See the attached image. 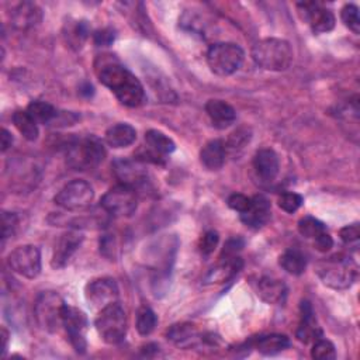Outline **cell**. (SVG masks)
Listing matches in <instances>:
<instances>
[{"instance_id":"603a6c76","label":"cell","mask_w":360,"mask_h":360,"mask_svg":"<svg viewBox=\"0 0 360 360\" xmlns=\"http://www.w3.org/2000/svg\"><path fill=\"white\" fill-rule=\"evenodd\" d=\"M137 140V131L127 123H119L110 127L106 133V142L112 148H127Z\"/></svg>"},{"instance_id":"4dcf8cb0","label":"cell","mask_w":360,"mask_h":360,"mask_svg":"<svg viewBox=\"0 0 360 360\" xmlns=\"http://www.w3.org/2000/svg\"><path fill=\"white\" fill-rule=\"evenodd\" d=\"M299 232L307 239H315L327 232V225L315 217L307 216L299 221Z\"/></svg>"},{"instance_id":"3957f363","label":"cell","mask_w":360,"mask_h":360,"mask_svg":"<svg viewBox=\"0 0 360 360\" xmlns=\"http://www.w3.org/2000/svg\"><path fill=\"white\" fill-rule=\"evenodd\" d=\"M315 272L321 282L335 290L349 289L357 278V264L353 259L335 255L317 263Z\"/></svg>"},{"instance_id":"ba28073f","label":"cell","mask_w":360,"mask_h":360,"mask_svg":"<svg viewBox=\"0 0 360 360\" xmlns=\"http://www.w3.org/2000/svg\"><path fill=\"white\" fill-rule=\"evenodd\" d=\"M69 151L70 163L79 169L95 167L100 165L106 158V148L103 142L95 135L83 138L77 144L72 145Z\"/></svg>"},{"instance_id":"ab89813d","label":"cell","mask_w":360,"mask_h":360,"mask_svg":"<svg viewBox=\"0 0 360 360\" xmlns=\"http://www.w3.org/2000/svg\"><path fill=\"white\" fill-rule=\"evenodd\" d=\"M340 235V239L345 242V243H354L359 241L360 238V228H359V224H350V225H346L340 230L339 232Z\"/></svg>"},{"instance_id":"ee69618b","label":"cell","mask_w":360,"mask_h":360,"mask_svg":"<svg viewBox=\"0 0 360 360\" xmlns=\"http://www.w3.org/2000/svg\"><path fill=\"white\" fill-rule=\"evenodd\" d=\"M314 246L320 252H328L333 246V241L328 232H324L322 235H320L318 238L314 239Z\"/></svg>"},{"instance_id":"8fae6325","label":"cell","mask_w":360,"mask_h":360,"mask_svg":"<svg viewBox=\"0 0 360 360\" xmlns=\"http://www.w3.org/2000/svg\"><path fill=\"white\" fill-rule=\"evenodd\" d=\"M62 325L65 327L66 335L69 338L70 345L77 353H84L87 347V340H86V332H87V317L84 315L83 311L79 308L65 306L63 310V320Z\"/></svg>"},{"instance_id":"8d00e7d4","label":"cell","mask_w":360,"mask_h":360,"mask_svg":"<svg viewBox=\"0 0 360 360\" xmlns=\"http://www.w3.org/2000/svg\"><path fill=\"white\" fill-rule=\"evenodd\" d=\"M17 227H19V217H17V214L3 211V214H2V238H3V242L8 238H10V237H13L16 234Z\"/></svg>"},{"instance_id":"44dd1931","label":"cell","mask_w":360,"mask_h":360,"mask_svg":"<svg viewBox=\"0 0 360 360\" xmlns=\"http://www.w3.org/2000/svg\"><path fill=\"white\" fill-rule=\"evenodd\" d=\"M225 155L227 145L221 140H213L203 147L200 152V160L206 169L218 170L225 162Z\"/></svg>"},{"instance_id":"d6a6232c","label":"cell","mask_w":360,"mask_h":360,"mask_svg":"<svg viewBox=\"0 0 360 360\" xmlns=\"http://www.w3.org/2000/svg\"><path fill=\"white\" fill-rule=\"evenodd\" d=\"M89 34H90V29H89L87 22H84V20L75 22L68 29L66 40L70 44V47H75L77 50V48H82V45L87 40Z\"/></svg>"},{"instance_id":"277c9868","label":"cell","mask_w":360,"mask_h":360,"mask_svg":"<svg viewBox=\"0 0 360 360\" xmlns=\"http://www.w3.org/2000/svg\"><path fill=\"white\" fill-rule=\"evenodd\" d=\"M245 52L234 43H217L207 51V63L218 76L234 75L243 63Z\"/></svg>"},{"instance_id":"9a60e30c","label":"cell","mask_w":360,"mask_h":360,"mask_svg":"<svg viewBox=\"0 0 360 360\" xmlns=\"http://www.w3.org/2000/svg\"><path fill=\"white\" fill-rule=\"evenodd\" d=\"M270 214H272V209H270L269 200L264 196L259 195L252 197L250 206L245 213L241 214V220L246 227L252 230H259L269 223Z\"/></svg>"},{"instance_id":"836d02e7","label":"cell","mask_w":360,"mask_h":360,"mask_svg":"<svg viewBox=\"0 0 360 360\" xmlns=\"http://www.w3.org/2000/svg\"><path fill=\"white\" fill-rule=\"evenodd\" d=\"M311 356L313 359H317V360H331L336 357V350L331 340L320 338L314 342V346L311 349Z\"/></svg>"},{"instance_id":"4fadbf2b","label":"cell","mask_w":360,"mask_h":360,"mask_svg":"<svg viewBox=\"0 0 360 360\" xmlns=\"http://www.w3.org/2000/svg\"><path fill=\"white\" fill-rule=\"evenodd\" d=\"M82 242L83 234L79 231H68L62 234L55 243L51 266L54 269L65 267L69 263L70 257L75 255V252L79 249Z\"/></svg>"},{"instance_id":"30bf717a","label":"cell","mask_w":360,"mask_h":360,"mask_svg":"<svg viewBox=\"0 0 360 360\" xmlns=\"http://www.w3.org/2000/svg\"><path fill=\"white\" fill-rule=\"evenodd\" d=\"M8 263L17 275L36 279L41 273V252L34 245H23L9 255Z\"/></svg>"},{"instance_id":"5b68a950","label":"cell","mask_w":360,"mask_h":360,"mask_svg":"<svg viewBox=\"0 0 360 360\" xmlns=\"http://www.w3.org/2000/svg\"><path fill=\"white\" fill-rule=\"evenodd\" d=\"M100 338L110 345L120 343L127 333V315L119 303H113L99 311L95 321Z\"/></svg>"},{"instance_id":"4316f807","label":"cell","mask_w":360,"mask_h":360,"mask_svg":"<svg viewBox=\"0 0 360 360\" xmlns=\"http://www.w3.org/2000/svg\"><path fill=\"white\" fill-rule=\"evenodd\" d=\"M145 142L149 149L155 151L156 153L165 156L172 153L176 149V145L172 138H169L166 134L158 130H149L145 134Z\"/></svg>"},{"instance_id":"d4e9b609","label":"cell","mask_w":360,"mask_h":360,"mask_svg":"<svg viewBox=\"0 0 360 360\" xmlns=\"http://www.w3.org/2000/svg\"><path fill=\"white\" fill-rule=\"evenodd\" d=\"M289 346H290V339L282 333H272V335L260 336L255 345L257 352L262 354H266V356L278 354V353L286 350Z\"/></svg>"},{"instance_id":"7402d4cb","label":"cell","mask_w":360,"mask_h":360,"mask_svg":"<svg viewBox=\"0 0 360 360\" xmlns=\"http://www.w3.org/2000/svg\"><path fill=\"white\" fill-rule=\"evenodd\" d=\"M286 285L273 278H262L257 282V296L267 304H279L286 296Z\"/></svg>"},{"instance_id":"8992f818","label":"cell","mask_w":360,"mask_h":360,"mask_svg":"<svg viewBox=\"0 0 360 360\" xmlns=\"http://www.w3.org/2000/svg\"><path fill=\"white\" fill-rule=\"evenodd\" d=\"M65 303L55 292H43L34 304V317L38 327L47 332H55L62 325Z\"/></svg>"},{"instance_id":"9c48e42d","label":"cell","mask_w":360,"mask_h":360,"mask_svg":"<svg viewBox=\"0 0 360 360\" xmlns=\"http://www.w3.org/2000/svg\"><path fill=\"white\" fill-rule=\"evenodd\" d=\"M103 210L114 217H131L138 207L135 189L119 185L112 188L100 202Z\"/></svg>"},{"instance_id":"f546056e","label":"cell","mask_w":360,"mask_h":360,"mask_svg":"<svg viewBox=\"0 0 360 360\" xmlns=\"http://www.w3.org/2000/svg\"><path fill=\"white\" fill-rule=\"evenodd\" d=\"M197 338V331L190 324H179L173 325L167 331V339L174 342L179 346H188L192 345Z\"/></svg>"},{"instance_id":"b9f144b4","label":"cell","mask_w":360,"mask_h":360,"mask_svg":"<svg viewBox=\"0 0 360 360\" xmlns=\"http://www.w3.org/2000/svg\"><path fill=\"white\" fill-rule=\"evenodd\" d=\"M249 142V134L248 131H243V130H239V131H235L230 141H228V147L230 149L235 151V149H239V148H243V145Z\"/></svg>"},{"instance_id":"f1b7e54d","label":"cell","mask_w":360,"mask_h":360,"mask_svg":"<svg viewBox=\"0 0 360 360\" xmlns=\"http://www.w3.org/2000/svg\"><path fill=\"white\" fill-rule=\"evenodd\" d=\"M27 113L36 120L37 124H51L59 114L52 105L40 100L31 102L27 107Z\"/></svg>"},{"instance_id":"1f68e13d","label":"cell","mask_w":360,"mask_h":360,"mask_svg":"<svg viewBox=\"0 0 360 360\" xmlns=\"http://www.w3.org/2000/svg\"><path fill=\"white\" fill-rule=\"evenodd\" d=\"M158 318L156 314L147 306L141 307L137 313V331L142 335V336H148L153 332L155 327H156Z\"/></svg>"},{"instance_id":"60d3db41","label":"cell","mask_w":360,"mask_h":360,"mask_svg":"<svg viewBox=\"0 0 360 360\" xmlns=\"http://www.w3.org/2000/svg\"><path fill=\"white\" fill-rule=\"evenodd\" d=\"M93 40L98 47H109L114 43L116 33L112 29H103V30H99L95 33Z\"/></svg>"},{"instance_id":"cb8c5ba5","label":"cell","mask_w":360,"mask_h":360,"mask_svg":"<svg viewBox=\"0 0 360 360\" xmlns=\"http://www.w3.org/2000/svg\"><path fill=\"white\" fill-rule=\"evenodd\" d=\"M242 267V260L237 257H221V262L216 269H213L207 276L209 283H221L231 279L234 275L239 272Z\"/></svg>"},{"instance_id":"f35d334b","label":"cell","mask_w":360,"mask_h":360,"mask_svg":"<svg viewBox=\"0 0 360 360\" xmlns=\"http://www.w3.org/2000/svg\"><path fill=\"white\" fill-rule=\"evenodd\" d=\"M250 202H252L250 197H248V196H245V195H241V193H235V195L230 196V199H228V206H230L232 210H235V211H238V213L242 214V213H245V211L249 209Z\"/></svg>"},{"instance_id":"5bb4252c","label":"cell","mask_w":360,"mask_h":360,"mask_svg":"<svg viewBox=\"0 0 360 360\" xmlns=\"http://www.w3.org/2000/svg\"><path fill=\"white\" fill-rule=\"evenodd\" d=\"M299 8L306 12V16L314 33L324 34L333 30L336 19L329 9L321 8L318 3H300Z\"/></svg>"},{"instance_id":"ffe728a7","label":"cell","mask_w":360,"mask_h":360,"mask_svg":"<svg viewBox=\"0 0 360 360\" xmlns=\"http://www.w3.org/2000/svg\"><path fill=\"white\" fill-rule=\"evenodd\" d=\"M206 113L213 126L221 130L230 127L237 120V112L224 100H209L206 105Z\"/></svg>"},{"instance_id":"7bdbcfd3","label":"cell","mask_w":360,"mask_h":360,"mask_svg":"<svg viewBox=\"0 0 360 360\" xmlns=\"http://www.w3.org/2000/svg\"><path fill=\"white\" fill-rule=\"evenodd\" d=\"M243 248V241L241 238L230 239L223 250V256L225 257H237V253Z\"/></svg>"},{"instance_id":"6da1fadb","label":"cell","mask_w":360,"mask_h":360,"mask_svg":"<svg viewBox=\"0 0 360 360\" xmlns=\"http://www.w3.org/2000/svg\"><path fill=\"white\" fill-rule=\"evenodd\" d=\"M99 79L116 95L119 102L127 107H140L147 100L145 89L141 82L119 62H103L99 68Z\"/></svg>"},{"instance_id":"bcb514c9","label":"cell","mask_w":360,"mask_h":360,"mask_svg":"<svg viewBox=\"0 0 360 360\" xmlns=\"http://www.w3.org/2000/svg\"><path fill=\"white\" fill-rule=\"evenodd\" d=\"M2 340H3L2 352H3V356H5L6 352H8V346H9V332L6 331V328H2Z\"/></svg>"},{"instance_id":"d6986e66","label":"cell","mask_w":360,"mask_h":360,"mask_svg":"<svg viewBox=\"0 0 360 360\" xmlns=\"http://www.w3.org/2000/svg\"><path fill=\"white\" fill-rule=\"evenodd\" d=\"M297 338L303 343L315 342L322 336V331L317 324L313 307L308 303L301 304V321L297 329Z\"/></svg>"},{"instance_id":"2e32d148","label":"cell","mask_w":360,"mask_h":360,"mask_svg":"<svg viewBox=\"0 0 360 360\" xmlns=\"http://www.w3.org/2000/svg\"><path fill=\"white\" fill-rule=\"evenodd\" d=\"M114 173L121 185L137 188L147 180V170L141 166L140 162L128 160V159H119L114 162Z\"/></svg>"},{"instance_id":"ac0fdd59","label":"cell","mask_w":360,"mask_h":360,"mask_svg":"<svg viewBox=\"0 0 360 360\" xmlns=\"http://www.w3.org/2000/svg\"><path fill=\"white\" fill-rule=\"evenodd\" d=\"M43 20V10L36 5L30 2L20 3L13 12H12V24L17 30H30L40 24Z\"/></svg>"},{"instance_id":"83f0119b","label":"cell","mask_w":360,"mask_h":360,"mask_svg":"<svg viewBox=\"0 0 360 360\" xmlns=\"http://www.w3.org/2000/svg\"><path fill=\"white\" fill-rule=\"evenodd\" d=\"M13 124L19 130V133L27 140V141H36L40 135L38 124L36 120L27 113V110H19L13 114Z\"/></svg>"},{"instance_id":"7c38bea8","label":"cell","mask_w":360,"mask_h":360,"mask_svg":"<svg viewBox=\"0 0 360 360\" xmlns=\"http://www.w3.org/2000/svg\"><path fill=\"white\" fill-rule=\"evenodd\" d=\"M87 303L96 310H103L105 307L117 303L119 300V287L117 283L110 278H102L92 280L84 290Z\"/></svg>"},{"instance_id":"d590c367","label":"cell","mask_w":360,"mask_h":360,"mask_svg":"<svg viewBox=\"0 0 360 360\" xmlns=\"http://www.w3.org/2000/svg\"><path fill=\"white\" fill-rule=\"evenodd\" d=\"M279 207L286 213H296L303 206V197L299 193L287 192L279 197Z\"/></svg>"},{"instance_id":"f6af8a7d","label":"cell","mask_w":360,"mask_h":360,"mask_svg":"<svg viewBox=\"0 0 360 360\" xmlns=\"http://www.w3.org/2000/svg\"><path fill=\"white\" fill-rule=\"evenodd\" d=\"M12 144H13L12 134L6 128H3L2 130V152H6L12 147Z\"/></svg>"},{"instance_id":"e0dca14e","label":"cell","mask_w":360,"mask_h":360,"mask_svg":"<svg viewBox=\"0 0 360 360\" xmlns=\"http://www.w3.org/2000/svg\"><path fill=\"white\" fill-rule=\"evenodd\" d=\"M253 167L257 173V176L264 180V182H273L276 176L279 174L280 169V162L278 153L270 149L264 148L256 152L253 158Z\"/></svg>"},{"instance_id":"484cf974","label":"cell","mask_w":360,"mask_h":360,"mask_svg":"<svg viewBox=\"0 0 360 360\" xmlns=\"http://www.w3.org/2000/svg\"><path fill=\"white\" fill-rule=\"evenodd\" d=\"M280 266L286 270L289 275L293 276H300L304 273L306 266H307V259L303 255V252H300L299 249H287L279 260Z\"/></svg>"},{"instance_id":"7a4b0ae2","label":"cell","mask_w":360,"mask_h":360,"mask_svg":"<svg viewBox=\"0 0 360 360\" xmlns=\"http://www.w3.org/2000/svg\"><path fill=\"white\" fill-rule=\"evenodd\" d=\"M255 63L266 70L283 72L293 63V48L290 43L282 38H264L257 41L252 48Z\"/></svg>"},{"instance_id":"52a82bcc","label":"cell","mask_w":360,"mask_h":360,"mask_svg":"<svg viewBox=\"0 0 360 360\" xmlns=\"http://www.w3.org/2000/svg\"><path fill=\"white\" fill-rule=\"evenodd\" d=\"M95 192L86 180L76 179L63 186L55 196V203L66 211H79L93 202Z\"/></svg>"},{"instance_id":"74e56055","label":"cell","mask_w":360,"mask_h":360,"mask_svg":"<svg viewBox=\"0 0 360 360\" xmlns=\"http://www.w3.org/2000/svg\"><path fill=\"white\" fill-rule=\"evenodd\" d=\"M218 241H220V237L216 231H207L202 239H200V243H199V249H200V253L204 255V256H209L211 255L217 245H218Z\"/></svg>"},{"instance_id":"e575fe53","label":"cell","mask_w":360,"mask_h":360,"mask_svg":"<svg viewBox=\"0 0 360 360\" xmlns=\"http://www.w3.org/2000/svg\"><path fill=\"white\" fill-rule=\"evenodd\" d=\"M340 19L343 22V24L353 31L354 34L360 33V17H359V9L354 5H346L343 6L342 12H340Z\"/></svg>"}]
</instances>
